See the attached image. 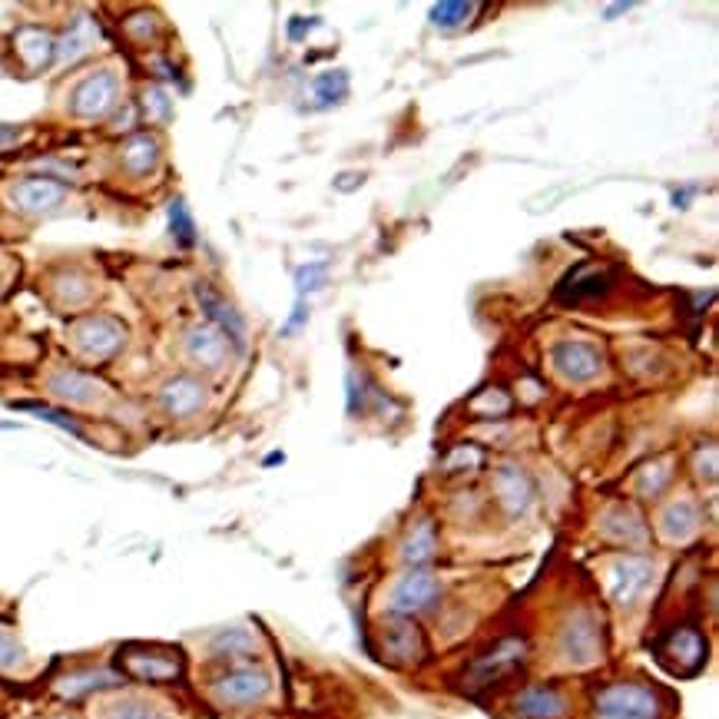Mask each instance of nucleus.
Wrapping results in <instances>:
<instances>
[{
  "label": "nucleus",
  "instance_id": "a878e982",
  "mask_svg": "<svg viewBox=\"0 0 719 719\" xmlns=\"http://www.w3.org/2000/svg\"><path fill=\"white\" fill-rule=\"evenodd\" d=\"M169 229H173L179 246H193L196 242V222L189 216V209L183 206V199H173V203H169Z\"/></svg>",
  "mask_w": 719,
  "mask_h": 719
},
{
  "label": "nucleus",
  "instance_id": "9d476101",
  "mask_svg": "<svg viewBox=\"0 0 719 719\" xmlns=\"http://www.w3.org/2000/svg\"><path fill=\"white\" fill-rule=\"evenodd\" d=\"M123 670L136 676V680H176L179 676V660L173 653H163V650H126L123 653Z\"/></svg>",
  "mask_w": 719,
  "mask_h": 719
},
{
  "label": "nucleus",
  "instance_id": "aec40b11",
  "mask_svg": "<svg viewBox=\"0 0 719 719\" xmlns=\"http://www.w3.org/2000/svg\"><path fill=\"white\" fill-rule=\"evenodd\" d=\"M50 388H54L57 398L70 401V405H90L100 395V385L80 372H57L50 378Z\"/></svg>",
  "mask_w": 719,
  "mask_h": 719
},
{
  "label": "nucleus",
  "instance_id": "473e14b6",
  "mask_svg": "<svg viewBox=\"0 0 719 719\" xmlns=\"http://www.w3.org/2000/svg\"><path fill=\"white\" fill-rule=\"evenodd\" d=\"M17 408L34 411L37 418L50 421V425H57V428H63V431H70V435H80V425H77V421H73V418L63 415V411H54V408H47V405H37V401H20Z\"/></svg>",
  "mask_w": 719,
  "mask_h": 719
},
{
  "label": "nucleus",
  "instance_id": "20e7f679",
  "mask_svg": "<svg viewBox=\"0 0 719 719\" xmlns=\"http://www.w3.org/2000/svg\"><path fill=\"white\" fill-rule=\"evenodd\" d=\"M269 690H272L269 673H262V670H232V673L222 676V680H216L213 696L219 703H226V706H249V703L266 700Z\"/></svg>",
  "mask_w": 719,
  "mask_h": 719
},
{
  "label": "nucleus",
  "instance_id": "cd10ccee",
  "mask_svg": "<svg viewBox=\"0 0 719 719\" xmlns=\"http://www.w3.org/2000/svg\"><path fill=\"white\" fill-rule=\"evenodd\" d=\"M388 650L398 653L401 660H411L418 653V630L411 627V623H398V627H391L388 633Z\"/></svg>",
  "mask_w": 719,
  "mask_h": 719
},
{
  "label": "nucleus",
  "instance_id": "dca6fc26",
  "mask_svg": "<svg viewBox=\"0 0 719 719\" xmlns=\"http://www.w3.org/2000/svg\"><path fill=\"white\" fill-rule=\"evenodd\" d=\"M514 706L524 719H560L567 713L564 696L551 690V686H531V690H524L517 696Z\"/></svg>",
  "mask_w": 719,
  "mask_h": 719
},
{
  "label": "nucleus",
  "instance_id": "393cba45",
  "mask_svg": "<svg viewBox=\"0 0 719 719\" xmlns=\"http://www.w3.org/2000/svg\"><path fill=\"white\" fill-rule=\"evenodd\" d=\"M252 650H256V637L246 630H226L213 640V653H219V657H242V653Z\"/></svg>",
  "mask_w": 719,
  "mask_h": 719
},
{
  "label": "nucleus",
  "instance_id": "2eb2a0df",
  "mask_svg": "<svg viewBox=\"0 0 719 719\" xmlns=\"http://www.w3.org/2000/svg\"><path fill=\"white\" fill-rule=\"evenodd\" d=\"M673 660V670L680 673H696L706 660V640L700 637V630H676L670 637V647H666Z\"/></svg>",
  "mask_w": 719,
  "mask_h": 719
},
{
  "label": "nucleus",
  "instance_id": "0eeeda50",
  "mask_svg": "<svg viewBox=\"0 0 719 719\" xmlns=\"http://www.w3.org/2000/svg\"><path fill=\"white\" fill-rule=\"evenodd\" d=\"M67 199V189L54 179H20L17 186H10V203L27 216H47Z\"/></svg>",
  "mask_w": 719,
  "mask_h": 719
},
{
  "label": "nucleus",
  "instance_id": "7ed1b4c3",
  "mask_svg": "<svg viewBox=\"0 0 719 719\" xmlns=\"http://www.w3.org/2000/svg\"><path fill=\"white\" fill-rule=\"evenodd\" d=\"M116 97H120V80H116L113 70H97L93 77H87L73 90V113L87 116V120H97V116L110 113Z\"/></svg>",
  "mask_w": 719,
  "mask_h": 719
},
{
  "label": "nucleus",
  "instance_id": "6ab92c4d",
  "mask_svg": "<svg viewBox=\"0 0 719 719\" xmlns=\"http://www.w3.org/2000/svg\"><path fill=\"white\" fill-rule=\"evenodd\" d=\"M14 44H17V54L24 57V63H27L30 70L47 67V63L54 60V54H57L54 37H50L47 30H40V27H24V30H17Z\"/></svg>",
  "mask_w": 719,
  "mask_h": 719
},
{
  "label": "nucleus",
  "instance_id": "1a4fd4ad",
  "mask_svg": "<svg viewBox=\"0 0 719 719\" xmlns=\"http://www.w3.org/2000/svg\"><path fill=\"white\" fill-rule=\"evenodd\" d=\"M554 365L570 382H590L600 375V352L587 342H560L554 348Z\"/></svg>",
  "mask_w": 719,
  "mask_h": 719
},
{
  "label": "nucleus",
  "instance_id": "b1692460",
  "mask_svg": "<svg viewBox=\"0 0 719 719\" xmlns=\"http://www.w3.org/2000/svg\"><path fill=\"white\" fill-rule=\"evenodd\" d=\"M435 527H431L428 521L425 524H418L415 531H411V537L405 541V547H401V557L408 560V564H425V560L435 554Z\"/></svg>",
  "mask_w": 719,
  "mask_h": 719
},
{
  "label": "nucleus",
  "instance_id": "e433bc0d",
  "mask_svg": "<svg viewBox=\"0 0 719 719\" xmlns=\"http://www.w3.org/2000/svg\"><path fill=\"white\" fill-rule=\"evenodd\" d=\"M143 107L150 110V116L153 120H166L169 116V100H166V93H160V90H150L143 97Z\"/></svg>",
  "mask_w": 719,
  "mask_h": 719
},
{
  "label": "nucleus",
  "instance_id": "ddd939ff",
  "mask_svg": "<svg viewBox=\"0 0 719 719\" xmlns=\"http://www.w3.org/2000/svg\"><path fill=\"white\" fill-rule=\"evenodd\" d=\"M196 295H199V305L206 309V315L216 322V329L226 338H232L236 348L246 345V325H242L239 312L232 309V305L222 299V295H216L213 289H209V285H196Z\"/></svg>",
  "mask_w": 719,
  "mask_h": 719
},
{
  "label": "nucleus",
  "instance_id": "f257e3e1",
  "mask_svg": "<svg viewBox=\"0 0 719 719\" xmlns=\"http://www.w3.org/2000/svg\"><path fill=\"white\" fill-rule=\"evenodd\" d=\"M657 716H660L657 693L640 683L607 686L597 696V719H657Z\"/></svg>",
  "mask_w": 719,
  "mask_h": 719
},
{
  "label": "nucleus",
  "instance_id": "7c9ffc66",
  "mask_svg": "<svg viewBox=\"0 0 719 719\" xmlns=\"http://www.w3.org/2000/svg\"><path fill=\"white\" fill-rule=\"evenodd\" d=\"M20 663H24V647H20V640L0 623V670L10 673L17 670Z\"/></svg>",
  "mask_w": 719,
  "mask_h": 719
},
{
  "label": "nucleus",
  "instance_id": "72a5a7b5",
  "mask_svg": "<svg viewBox=\"0 0 719 719\" xmlns=\"http://www.w3.org/2000/svg\"><path fill=\"white\" fill-rule=\"evenodd\" d=\"M295 285H299L302 295L319 292L325 285V266L322 262H309V266H302L299 272H295Z\"/></svg>",
  "mask_w": 719,
  "mask_h": 719
},
{
  "label": "nucleus",
  "instance_id": "c85d7f7f",
  "mask_svg": "<svg viewBox=\"0 0 719 719\" xmlns=\"http://www.w3.org/2000/svg\"><path fill=\"white\" fill-rule=\"evenodd\" d=\"M113 676L110 673H80V676H67V680L60 683V693L63 696H80V693H90V690H100V686H110Z\"/></svg>",
  "mask_w": 719,
  "mask_h": 719
},
{
  "label": "nucleus",
  "instance_id": "f704fd0d",
  "mask_svg": "<svg viewBox=\"0 0 719 719\" xmlns=\"http://www.w3.org/2000/svg\"><path fill=\"white\" fill-rule=\"evenodd\" d=\"M666 481H670V468H666V461H660V464H650V468L643 471L640 488H643V494H660Z\"/></svg>",
  "mask_w": 719,
  "mask_h": 719
},
{
  "label": "nucleus",
  "instance_id": "423d86ee",
  "mask_svg": "<svg viewBox=\"0 0 719 719\" xmlns=\"http://www.w3.org/2000/svg\"><path fill=\"white\" fill-rule=\"evenodd\" d=\"M123 325L116 319H107V315H93V319H83L77 329H73V342L87 358H107L116 348L123 345Z\"/></svg>",
  "mask_w": 719,
  "mask_h": 719
},
{
  "label": "nucleus",
  "instance_id": "6e6552de",
  "mask_svg": "<svg viewBox=\"0 0 719 719\" xmlns=\"http://www.w3.org/2000/svg\"><path fill=\"white\" fill-rule=\"evenodd\" d=\"M441 594V584L438 577L431 574H405L391 590V610L395 613H418V610H428L431 604L438 600Z\"/></svg>",
  "mask_w": 719,
  "mask_h": 719
},
{
  "label": "nucleus",
  "instance_id": "ea45409f",
  "mask_svg": "<svg viewBox=\"0 0 719 719\" xmlns=\"http://www.w3.org/2000/svg\"><path fill=\"white\" fill-rule=\"evenodd\" d=\"M57 719H67V716H57Z\"/></svg>",
  "mask_w": 719,
  "mask_h": 719
},
{
  "label": "nucleus",
  "instance_id": "4468645a",
  "mask_svg": "<svg viewBox=\"0 0 719 719\" xmlns=\"http://www.w3.org/2000/svg\"><path fill=\"white\" fill-rule=\"evenodd\" d=\"M660 531L666 541H676V544L693 541L696 531H700V511H696V504L686 498L673 501L660 517Z\"/></svg>",
  "mask_w": 719,
  "mask_h": 719
},
{
  "label": "nucleus",
  "instance_id": "5701e85b",
  "mask_svg": "<svg viewBox=\"0 0 719 719\" xmlns=\"http://www.w3.org/2000/svg\"><path fill=\"white\" fill-rule=\"evenodd\" d=\"M93 37H97V30H93L90 27V20H77V24H73L70 30H67V34H63V40H60V44H57V57L60 60H77L80 54H83V50H87L90 44H93Z\"/></svg>",
  "mask_w": 719,
  "mask_h": 719
},
{
  "label": "nucleus",
  "instance_id": "4c0bfd02",
  "mask_svg": "<svg viewBox=\"0 0 719 719\" xmlns=\"http://www.w3.org/2000/svg\"><path fill=\"white\" fill-rule=\"evenodd\" d=\"M302 322H309V309H305V305H299V309H295V315H292V322L285 325V332H295L299 329Z\"/></svg>",
  "mask_w": 719,
  "mask_h": 719
},
{
  "label": "nucleus",
  "instance_id": "f8f14e48",
  "mask_svg": "<svg viewBox=\"0 0 719 719\" xmlns=\"http://www.w3.org/2000/svg\"><path fill=\"white\" fill-rule=\"evenodd\" d=\"M160 405L173 418L196 415V411L206 405V391H203V385L196 382V378H189V375L173 378V382H166L163 391H160Z\"/></svg>",
  "mask_w": 719,
  "mask_h": 719
},
{
  "label": "nucleus",
  "instance_id": "c756f323",
  "mask_svg": "<svg viewBox=\"0 0 719 719\" xmlns=\"http://www.w3.org/2000/svg\"><path fill=\"white\" fill-rule=\"evenodd\" d=\"M315 93H319L322 103H338L348 93V73L345 70H335V73H325L315 83Z\"/></svg>",
  "mask_w": 719,
  "mask_h": 719
},
{
  "label": "nucleus",
  "instance_id": "f03ea898",
  "mask_svg": "<svg viewBox=\"0 0 719 719\" xmlns=\"http://www.w3.org/2000/svg\"><path fill=\"white\" fill-rule=\"evenodd\" d=\"M560 653L574 666H587L600 657V627L590 613L580 610L567 620L564 633H560Z\"/></svg>",
  "mask_w": 719,
  "mask_h": 719
},
{
  "label": "nucleus",
  "instance_id": "39448f33",
  "mask_svg": "<svg viewBox=\"0 0 719 719\" xmlns=\"http://www.w3.org/2000/svg\"><path fill=\"white\" fill-rule=\"evenodd\" d=\"M653 580V564L647 557H623L610 570V597L613 604L630 607L637 604V597L650 587Z\"/></svg>",
  "mask_w": 719,
  "mask_h": 719
},
{
  "label": "nucleus",
  "instance_id": "58836bf2",
  "mask_svg": "<svg viewBox=\"0 0 719 719\" xmlns=\"http://www.w3.org/2000/svg\"><path fill=\"white\" fill-rule=\"evenodd\" d=\"M17 136H20V130H14V126H4V123H0V146L17 143Z\"/></svg>",
  "mask_w": 719,
  "mask_h": 719
},
{
  "label": "nucleus",
  "instance_id": "a211bd4d",
  "mask_svg": "<svg viewBox=\"0 0 719 719\" xmlns=\"http://www.w3.org/2000/svg\"><path fill=\"white\" fill-rule=\"evenodd\" d=\"M494 488H498V498L504 501V507L511 514H524L527 511V504H531V478H527L524 471H517V468H501L498 471V478H494Z\"/></svg>",
  "mask_w": 719,
  "mask_h": 719
},
{
  "label": "nucleus",
  "instance_id": "c9c22d12",
  "mask_svg": "<svg viewBox=\"0 0 719 719\" xmlns=\"http://www.w3.org/2000/svg\"><path fill=\"white\" fill-rule=\"evenodd\" d=\"M474 408H488V411H494V415H504L507 408H511V398L507 395H501V391H484V395H478L474 398Z\"/></svg>",
  "mask_w": 719,
  "mask_h": 719
},
{
  "label": "nucleus",
  "instance_id": "2f4dec72",
  "mask_svg": "<svg viewBox=\"0 0 719 719\" xmlns=\"http://www.w3.org/2000/svg\"><path fill=\"white\" fill-rule=\"evenodd\" d=\"M474 14V4H438L431 7V20L438 27H461Z\"/></svg>",
  "mask_w": 719,
  "mask_h": 719
},
{
  "label": "nucleus",
  "instance_id": "4be33fe9",
  "mask_svg": "<svg viewBox=\"0 0 719 719\" xmlns=\"http://www.w3.org/2000/svg\"><path fill=\"white\" fill-rule=\"evenodd\" d=\"M156 163H160V146H156L153 136L140 133L123 146V166L130 169V173L143 176V173H150Z\"/></svg>",
  "mask_w": 719,
  "mask_h": 719
},
{
  "label": "nucleus",
  "instance_id": "412c9836",
  "mask_svg": "<svg viewBox=\"0 0 719 719\" xmlns=\"http://www.w3.org/2000/svg\"><path fill=\"white\" fill-rule=\"evenodd\" d=\"M610 541H623V544H640L647 531H643V521L630 507H613V511L604 514V524H600Z\"/></svg>",
  "mask_w": 719,
  "mask_h": 719
},
{
  "label": "nucleus",
  "instance_id": "f3484780",
  "mask_svg": "<svg viewBox=\"0 0 719 719\" xmlns=\"http://www.w3.org/2000/svg\"><path fill=\"white\" fill-rule=\"evenodd\" d=\"M521 660H524V643L521 640H507V643H501V647L491 653V657H484L478 666H474L471 680L474 683H494L498 676L511 673Z\"/></svg>",
  "mask_w": 719,
  "mask_h": 719
},
{
  "label": "nucleus",
  "instance_id": "bb28decb",
  "mask_svg": "<svg viewBox=\"0 0 719 719\" xmlns=\"http://www.w3.org/2000/svg\"><path fill=\"white\" fill-rule=\"evenodd\" d=\"M103 719H169L163 710H156L153 703H143V700H120L113 703Z\"/></svg>",
  "mask_w": 719,
  "mask_h": 719
},
{
  "label": "nucleus",
  "instance_id": "9b49d317",
  "mask_svg": "<svg viewBox=\"0 0 719 719\" xmlns=\"http://www.w3.org/2000/svg\"><path fill=\"white\" fill-rule=\"evenodd\" d=\"M186 355L199 368H219L229 355V338L216 325H199V329L186 335Z\"/></svg>",
  "mask_w": 719,
  "mask_h": 719
}]
</instances>
